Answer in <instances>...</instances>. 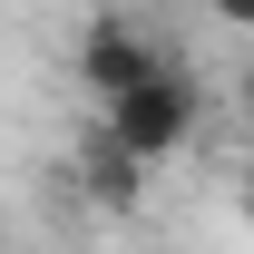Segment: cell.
<instances>
[{"label":"cell","mask_w":254,"mask_h":254,"mask_svg":"<svg viewBox=\"0 0 254 254\" xmlns=\"http://www.w3.org/2000/svg\"><path fill=\"white\" fill-rule=\"evenodd\" d=\"M78 186H88L98 215H137V195H147V166L127 157L108 127H78Z\"/></svg>","instance_id":"3957f363"},{"label":"cell","mask_w":254,"mask_h":254,"mask_svg":"<svg viewBox=\"0 0 254 254\" xmlns=\"http://www.w3.org/2000/svg\"><path fill=\"white\" fill-rule=\"evenodd\" d=\"M98 127H108V137H118L137 166H166V157L195 137V127H205V98H195V78H186V68H166V78H147V88H127L118 108H98Z\"/></svg>","instance_id":"6da1fadb"},{"label":"cell","mask_w":254,"mask_h":254,"mask_svg":"<svg viewBox=\"0 0 254 254\" xmlns=\"http://www.w3.org/2000/svg\"><path fill=\"white\" fill-rule=\"evenodd\" d=\"M68 68H78V88L98 98V108H118L127 88H147V78H166V39H147L127 10H98L88 30H78V49H68Z\"/></svg>","instance_id":"7a4b0ae2"},{"label":"cell","mask_w":254,"mask_h":254,"mask_svg":"<svg viewBox=\"0 0 254 254\" xmlns=\"http://www.w3.org/2000/svg\"><path fill=\"white\" fill-rule=\"evenodd\" d=\"M205 10H215L225 30H254V0H205Z\"/></svg>","instance_id":"277c9868"},{"label":"cell","mask_w":254,"mask_h":254,"mask_svg":"<svg viewBox=\"0 0 254 254\" xmlns=\"http://www.w3.org/2000/svg\"><path fill=\"white\" fill-rule=\"evenodd\" d=\"M245 215H254V157H245Z\"/></svg>","instance_id":"5b68a950"}]
</instances>
